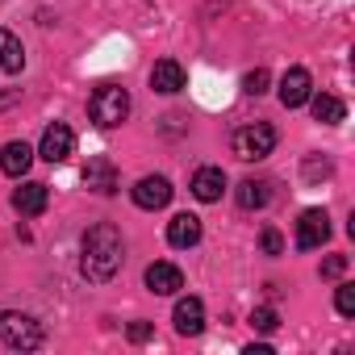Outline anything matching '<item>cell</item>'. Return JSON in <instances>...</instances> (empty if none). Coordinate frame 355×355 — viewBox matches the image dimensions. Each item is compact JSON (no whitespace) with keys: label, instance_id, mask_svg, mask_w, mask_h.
<instances>
[{"label":"cell","instance_id":"cell-15","mask_svg":"<svg viewBox=\"0 0 355 355\" xmlns=\"http://www.w3.org/2000/svg\"><path fill=\"white\" fill-rule=\"evenodd\" d=\"M46 201H51V193H46V184H38V180L21 184V189L13 193V209L26 214V218H38V214L46 209Z\"/></svg>","mask_w":355,"mask_h":355},{"label":"cell","instance_id":"cell-17","mask_svg":"<svg viewBox=\"0 0 355 355\" xmlns=\"http://www.w3.org/2000/svg\"><path fill=\"white\" fill-rule=\"evenodd\" d=\"M234 201H239V209H263L272 201V184L268 180H243L234 189Z\"/></svg>","mask_w":355,"mask_h":355},{"label":"cell","instance_id":"cell-12","mask_svg":"<svg viewBox=\"0 0 355 355\" xmlns=\"http://www.w3.org/2000/svg\"><path fill=\"white\" fill-rule=\"evenodd\" d=\"M222 193H226V171H222V167H201V171L193 175V197H197V201L214 205V201H222Z\"/></svg>","mask_w":355,"mask_h":355},{"label":"cell","instance_id":"cell-3","mask_svg":"<svg viewBox=\"0 0 355 355\" xmlns=\"http://www.w3.org/2000/svg\"><path fill=\"white\" fill-rule=\"evenodd\" d=\"M0 338L13 351H38L42 347V322L30 318V313H17V309H5L0 313Z\"/></svg>","mask_w":355,"mask_h":355},{"label":"cell","instance_id":"cell-8","mask_svg":"<svg viewBox=\"0 0 355 355\" xmlns=\"http://www.w3.org/2000/svg\"><path fill=\"white\" fill-rule=\"evenodd\" d=\"M71 150H76V134H71L63 121L46 125V134H42V142H38V155H42L46 163H63Z\"/></svg>","mask_w":355,"mask_h":355},{"label":"cell","instance_id":"cell-14","mask_svg":"<svg viewBox=\"0 0 355 355\" xmlns=\"http://www.w3.org/2000/svg\"><path fill=\"white\" fill-rule=\"evenodd\" d=\"M150 88L163 92V96L180 92V88H184V67L175 63V59H159V63L150 67Z\"/></svg>","mask_w":355,"mask_h":355},{"label":"cell","instance_id":"cell-20","mask_svg":"<svg viewBox=\"0 0 355 355\" xmlns=\"http://www.w3.org/2000/svg\"><path fill=\"white\" fill-rule=\"evenodd\" d=\"M251 326H255V330H259V334H272V330H276V326H280V313H276V309H272V305H259V309H255V313H251Z\"/></svg>","mask_w":355,"mask_h":355},{"label":"cell","instance_id":"cell-10","mask_svg":"<svg viewBox=\"0 0 355 355\" xmlns=\"http://www.w3.org/2000/svg\"><path fill=\"white\" fill-rule=\"evenodd\" d=\"M171 322H175V334L193 338V334H201V330H205V305H201L197 297H180V301H175Z\"/></svg>","mask_w":355,"mask_h":355},{"label":"cell","instance_id":"cell-13","mask_svg":"<svg viewBox=\"0 0 355 355\" xmlns=\"http://www.w3.org/2000/svg\"><path fill=\"white\" fill-rule=\"evenodd\" d=\"M167 243L171 247H197L201 243V218L197 214H175L171 222H167Z\"/></svg>","mask_w":355,"mask_h":355},{"label":"cell","instance_id":"cell-11","mask_svg":"<svg viewBox=\"0 0 355 355\" xmlns=\"http://www.w3.org/2000/svg\"><path fill=\"white\" fill-rule=\"evenodd\" d=\"M142 280H146V288H150L155 297H171V293L184 288V272L175 268V263H150Z\"/></svg>","mask_w":355,"mask_h":355},{"label":"cell","instance_id":"cell-1","mask_svg":"<svg viewBox=\"0 0 355 355\" xmlns=\"http://www.w3.org/2000/svg\"><path fill=\"white\" fill-rule=\"evenodd\" d=\"M121 259H125V247H121V234L113 222H96L88 234H84V247H80V272L84 280L92 284H105L121 272Z\"/></svg>","mask_w":355,"mask_h":355},{"label":"cell","instance_id":"cell-24","mask_svg":"<svg viewBox=\"0 0 355 355\" xmlns=\"http://www.w3.org/2000/svg\"><path fill=\"white\" fill-rule=\"evenodd\" d=\"M343 272H347V255H330V259L322 263V276H326V280H334V276H343Z\"/></svg>","mask_w":355,"mask_h":355},{"label":"cell","instance_id":"cell-4","mask_svg":"<svg viewBox=\"0 0 355 355\" xmlns=\"http://www.w3.org/2000/svg\"><path fill=\"white\" fill-rule=\"evenodd\" d=\"M234 155L243 159V163H259V159H268L272 150H276V130L268 125V121H255V125H243V130H234Z\"/></svg>","mask_w":355,"mask_h":355},{"label":"cell","instance_id":"cell-25","mask_svg":"<svg viewBox=\"0 0 355 355\" xmlns=\"http://www.w3.org/2000/svg\"><path fill=\"white\" fill-rule=\"evenodd\" d=\"M125 334H130V343H146V338L155 334V326H150V322H130Z\"/></svg>","mask_w":355,"mask_h":355},{"label":"cell","instance_id":"cell-22","mask_svg":"<svg viewBox=\"0 0 355 355\" xmlns=\"http://www.w3.org/2000/svg\"><path fill=\"white\" fill-rule=\"evenodd\" d=\"M334 305H338V313H343V318H351V313H355V284H338Z\"/></svg>","mask_w":355,"mask_h":355},{"label":"cell","instance_id":"cell-2","mask_svg":"<svg viewBox=\"0 0 355 355\" xmlns=\"http://www.w3.org/2000/svg\"><path fill=\"white\" fill-rule=\"evenodd\" d=\"M88 117L101 125V130H113L130 117V92L117 88V84H101L92 96H88Z\"/></svg>","mask_w":355,"mask_h":355},{"label":"cell","instance_id":"cell-16","mask_svg":"<svg viewBox=\"0 0 355 355\" xmlns=\"http://www.w3.org/2000/svg\"><path fill=\"white\" fill-rule=\"evenodd\" d=\"M30 163H34V146L30 142H5V150H0V171L5 175H26L30 171Z\"/></svg>","mask_w":355,"mask_h":355},{"label":"cell","instance_id":"cell-26","mask_svg":"<svg viewBox=\"0 0 355 355\" xmlns=\"http://www.w3.org/2000/svg\"><path fill=\"white\" fill-rule=\"evenodd\" d=\"M247 355H272V347H263V343H251V347H247Z\"/></svg>","mask_w":355,"mask_h":355},{"label":"cell","instance_id":"cell-9","mask_svg":"<svg viewBox=\"0 0 355 355\" xmlns=\"http://www.w3.org/2000/svg\"><path fill=\"white\" fill-rule=\"evenodd\" d=\"M84 184H88L92 193H101V197H113V193H117V167H113L105 155H92V159L84 163Z\"/></svg>","mask_w":355,"mask_h":355},{"label":"cell","instance_id":"cell-19","mask_svg":"<svg viewBox=\"0 0 355 355\" xmlns=\"http://www.w3.org/2000/svg\"><path fill=\"white\" fill-rule=\"evenodd\" d=\"M309 105H313V117L322 121V125H338L343 117H347V105L338 101V96H309Z\"/></svg>","mask_w":355,"mask_h":355},{"label":"cell","instance_id":"cell-6","mask_svg":"<svg viewBox=\"0 0 355 355\" xmlns=\"http://www.w3.org/2000/svg\"><path fill=\"white\" fill-rule=\"evenodd\" d=\"M309 96H313L309 71H305V67H288V71L280 76V105H284V109H301Z\"/></svg>","mask_w":355,"mask_h":355},{"label":"cell","instance_id":"cell-18","mask_svg":"<svg viewBox=\"0 0 355 355\" xmlns=\"http://www.w3.org/2000/svg\"><path fill=\"white\" fill-rule=\"evenodd\" d=\"M0 67H5L9 76H17L26 67V51H21V42L9 30H0Z\"/></svg>","mask_w":355,"mask_h":355},{"label":"cell","instance_id":"cell-7","mask_svg":"<svg viewBox=\"0 0 355 355\" xmlns=\"http://www.w3.org/2000/svg\"><path fill=\"white\" fill-rule=\"evenodd\" d=\"M171 201V180L167 175H142L134 184V205L138 209H163Z\"/></svg>","mask_w":355,"mask_h":355},{"label":"cell","instance_id":"cell-23","mask_svg":"<svg viewBox=\"0 0 355 355\" xmlns=\"http://www.w3.org/2000/svg\"><path fill=\"white\" fill-rule=\"evenodd\" d=\"M259 247H263V255H280V251H284V239H280L276 230H263V239H259Z\"/></svg>","mask_w":355,"mask_h":355},{"label":"cell","instance_id":"cell-5","mask_svg":"<svg viewBox=\"0 0 355 355\" xmlns=\"http://www.w3.org/2000/svg\"><path fill=\"white\" fill-rule=\"evenodd\" d=\"M326 239H330V218H326V209H305L301 222H297V247H301V251H318Z\"/></svg>","mask_w":355,"mask_h":355},{"label":"cell","instance_id":"cell-21","mask_svg":"<svg viewBox=\"0 0 355 355\" xmlns=\"http://www.w3.org/2000/svg\"><path fill=\"white\" fill-rule=\"evenodd\" d=\"M268 80H272V76H268L263 67H255V71H247L243 92H247V96H263V92H268Z\"/></svg>","mask_w":355,"mask_h":355}]
</instances>
